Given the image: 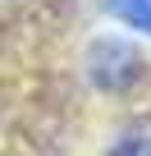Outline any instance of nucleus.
Here are the masks:
<instances>
[{"label": "nucleus", "mask_w": 151, "mask_h": 156, "mask_svg": "<svg viewBox=\"0 0 151 156\" xmlns=\"http://www.w3.org/2000/svg\"><path fill=\"white\" fill-rule=\"evenodd\" d=\"M92 73H96V83H105V87L133 83V73H137L133 46H128V41H96V51H92Z\"/></svg>", "instance_id": "f257e3e1"}, {"label": "nucleus", "mask_w": 151, "mask_h": 156, "mask_svg": "<svg viewBox=\"0 0 151 156\" xmlns=\"http://www.w3.org/2000/svg\"><path fill=\"white\" fill-rule=\"evenodd\" d=\"M115 156H151V119H137L119 133L115 142Z\"/></svg>", "instance_id": "f03ea898"}, {"label": "nucleus", "mask_w": 151, "mask_h": 156, "mask_svg": "<svg viewBox=\"0 0 151 156\" xmlns=\"http://www.w3.org/2000/svg\"><path fill=\"white\" fill-rule=\"evenodd\" d=\"M110 9H115L124 23H133V28L151 32V0H110Z\"/></svg>", "instance_id": "7ed1b4c3"}]
</instances>
